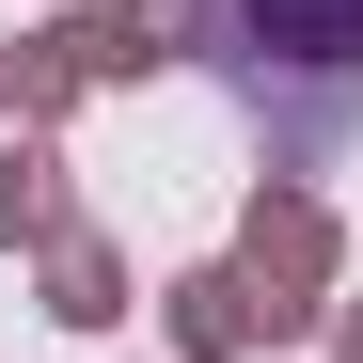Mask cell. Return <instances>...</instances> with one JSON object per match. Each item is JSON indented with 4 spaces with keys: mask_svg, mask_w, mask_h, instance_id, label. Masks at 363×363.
Here are the masks:
<instances>
[{
    "mask_svg": "<svg viewBox=\"0 0 363 363\" xmlns=\"http://www.w3.org/2000/svg\"><path fill=\"white\" fill-rule=\"evenodd\" d=\"M190 32L237 64V95L284 127H332L363 95V0H190Z\"/></svg>",
    "mask_w": 363,
    "mask_h": 363,
    "instance_id": "obj_1",
    "label": "cell"
},
{
    "mask_svg": "<svg viewBox=\"0 0 363 363\" xmlns=\"http://www.w3.org/2000/svg\"><path fill=\"white\" fill-rule=\"evenodd\" d=\"M174 332H190V347H269L284 300H253V269H190V284H174Z\"/></svg>",
    "mask_w": 363,
    "mask_h": 363,
    "instance_id": "obj_2",
    "label": "cell"
},
{
    "mask_svg": "<svg viewBox=\"0 0 363 363\" xmlns=\"http://www.w3.org/2000/svg\"><path fill=\"white\" fill-rule=\"evenodd\" d=\"M0 237H64V174H48L32 143L0 158Z\"/></svg>",
    "mask_w": 363,
    "mask_h": 363,
    "instance_id": "obj_5",
    "label": "cell"
},
{
    "mask_svg": "<svg viewBox=\"0 0 363 363\" xmlns=\"http://www.w3.org/2000/svg\"><path fill=\"white\" fill-rule=\"evenodd\" d=\"M111 300H127V284H111V253H95V237H48V316H111Z\"/></svg>",
    "mask_w": 363,
    "mask_h": 363,
    "instance_id": "obj_4",
    "label": "cell"
},
{
    "mask_svg": "<svg viewBox=\"0 0 363 363\" xmlns=\"http://www.w3.org/2000/svg\"><path fill=\"white\" fill-rule=\"evenodd\" d=\"M316 269H332V221L300 206V190H284V206H253V284L284 300V332H300V284H316Z\"/></svg>",
    "mask_w": 363,
    "mask_h": 363,
    "instance_id": "obj_3",
    "label": "cell"
}]
</instances>
